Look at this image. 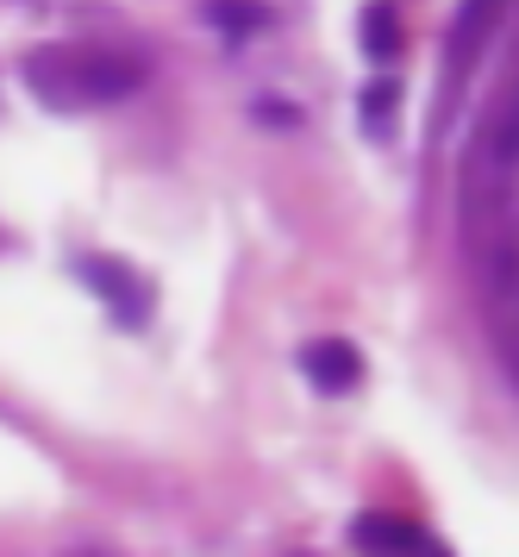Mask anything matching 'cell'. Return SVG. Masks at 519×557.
Returning a JSON list of instances; mask_svg holds the SVG:
<instances>
[{"label":"cell","instance_id":"6da1fadb","mask_svg":"<svg viewBox=\"0 0 519 557\" xmlns=\"http://www.w3.org/2000/svg\"><path fill=\"white\" fill-rule=\"evenodd\" d=\"M145 63L107 45H38L25 57V88L50 107V113H88V107H120L138 95Z\"/></svg>","mask_w":519,"mask_h":557},{"label":"cell","instance_id":"7a4b0ae2","mask_svg":"<svg viewBox=\"0 0 519 557\" xmlns=\"http://www.w3.org/2000/svg\"><path fill=\"white\" fill-rule=\"evenodd\" d=\"M75 276H82V282H88V288L100 295V301H107V313H113V320H120L125 332H138V326L150 320V288H145L138 276H132L125 263H113V257L88 251L82 263H75Z\"/></svg>","mask_w":519,"mask_h":557},{"label":"cell","instance_id":"52a82bcc","mask_svg":"<svg viewBox=\"0 0 519 557\" xmlns=\"http://www.w3.org/2000/svg\"><path fill=\"white\" fill-rule=\"evenodd\" d=\"M495 13H501V0H464V7H457V26H450V57H457V63L475 57L482 32L495 26Z\"/></svg>","mask_w":519,"mask_h":557},{"label":"cell","instance_id":"3957f363","mask_svg":"<svg viewBox=\"0 0 519 557\" xmlns=\"http://www.w3.org/2000/svg\"><path fill=\"white\" fill-rule=\"evenodd\" d=\"M295 363L320 395H350V388L363 382V351H357L350 338H307Z\"/></svg>","mask_w":519,"mask_h":557},{"label":"cell","instance_id":"5b68a950","mask_svg":"<svg viewBox=\"0 0 519 557\" xmlns=\"http://www.w3.org/2000/svg\"><path fill=\"white\" fill-rule=\"evenodd\" d=\"M200 20L220 38H250V32L270 26V7L263 0H200Z\"/></svg>","mask_w":519,"mask_h":557},{"label":"cell","instance_id":"8992f818","mask_svg":"<svg viewBox=\"0 0 519 557\" xmlns=\"http://www.w3.org/2000/svg\"><path fill=\"white\" fill-rule=\"evenodd\" d=\"M357 38H363V57H370V63H395L400 45H407V38H400L395 7H382V0H375V7H363V26H357Z\"/></svg>","mask_w":519,"mask_h":557},{"label":"cell","instance_id":"ba28073f","mask_svg":"<svg viewBox=\"0 0 519 557\" xmlns=\"http://www.w3.org/2000/svg\"><path fill=\"white\" fill-rule=\"evenodd\" d=\"M395 101H400L395 82H375L370 95H363V113H370V138H382V132H388V113H395Z\"/></svg>","mask_w":519,"mask_h":557},{"label":"cell","instance_id":"277c9868","mask_svg":"<svg viewBox=\"0 0 519 557\" xmlns=\"http://www.w3.org/2000/svg\"><path fill=\"white\" fill-rule=\"evenodd\" d=\"M350 545H357V552H445L425 527L395 520V513H363V520H350Z\"/></svg>","mask_w":519,"mask_h":557}]
</instances>
